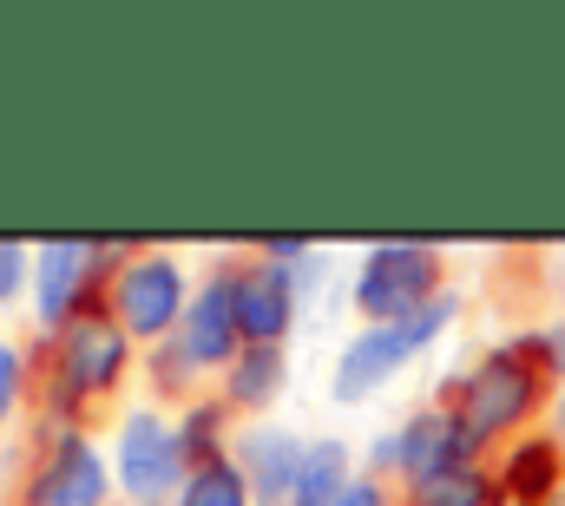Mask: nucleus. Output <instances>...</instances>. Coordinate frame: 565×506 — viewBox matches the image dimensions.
Wrapping results in <instances>:
<instances>
[{"label": "nucleus", "mask_w": 565, "mask_h": 506, "mask_svg": "<svg viewBox=\"0 0 565 506\" xmlns=\"http://www.w3.org/2000/svg\"><path fill=\"white\" fill-rule=\"evenodd\" d=\"M546 394V376H540V349L533 342H513V349H493L473 376L460 381L454 394V414L467 421L473 441H493L507 428H520Z\"/></svg>", "instance_id": "nucleus-1"}, {"label": "nucleus", "mask_w": 565, "mask_h": 506, "mask_svg": "<svg viewBox=\"0 0 565 506\" xmlns=\"http://www.w3.org/2000/svg\"><path fill=\"white\" fill-rule=\"evenodd\" d=\"M447 323H454V296H434L422 316H408V323H369V329L342 349V362H335V381H329L335 401H369L408 356H422Z\"/></svg>", "instance_id": "nucleus-2"}, {"label": "nucleus", "mask_w": 565, "mask_h": 506, "mask_svg": "<svg viewBox=\"0 0 565 506\" xmlns=\"http://www.w3.org/2000/svg\"><path fill=\"white\" fill-rule=\"evenodd\" d=\"M126 362H132V336L113 316H99V309H86L66 329H53V388H60V401L113 394Z\"/></svg>", "instance_id": "nucleus-3"}, {"label": "nucleus", "mask_w": 565, "mask_h": 506, "mask_svg": "<svg viewBox=\"0 0 565 506\" xmlns=\"http://www.w3.org/2000/svg\"><path fill=\"white\" fill-rule=\"evenodd\" d=\"M440 289V256L427 244H382L369 251L362 276H355V303L369 323H408L422 316Z\"/></svg>", "instance_id": "nucleus-4"}, {"label": "nucleus", "mask_w": 565, "mask_h": 506, "mask_svg": "<svg viewBox=\"0 0 565 506\" xmlns=\"http://www.w3.org/2000/svg\"><path fill=\"white\" fill-rule=\"evenodd\" d=\"M191 309V289H184V270L171 256H132L119 276H113V323L132 336V342H158L184 323Z\"/></svg>", "instance_id": "nucleus-5"}, {"label": "nucleus", "mask_w": 565, "mask_h": 506, "mask_svg": "<svg viewBox=\"0 0 565 506\" xmlns=\"http://www.w3.org/2000/svg\"><path fill=\"white\" fill-rule=\"evenodd\" d=\"M119 481L139 506H164L171 494H184L178 487V481H191L184 428H171L158 414H126V428H119Z\"/></svg>", "instance_id": "nucleus-6"}, {"label": "nucleus", "mask_w": 565, "mask_h": 506, "mask_svg": "<svg viewBox=\"0 0 565 506\" xmlns=\"http://www.w3.org/2000/svg\"><path fill=\"white\" fill-rule=\"evenodd\" d=\"M237 356H244L237 296H231V276H211L178 323V349H164V381H184L178 369H231Z\"/></svg>", "instance_id": "nucleus-7"}, {"label": "nucleus", "mask_w": 565, "mask_h": 506, "mask_svg": "<svg viewBox=\"0 0 565 506\" xmlns=\"http://www.w3.org/2000/svg\"><path fill=\"white\" fill-rule=\"evenodd\" d=\"M473 434H467V421L460 414H440V408H427L415 414L402 434H395V474L408 481V487H422V481H440V474H454V467H473Z\"/></svg>", "instance_id": "nucleus-8"}, {"label": "nucleus", "mask_w": 565, "mask_h": 506, "mask_svg": "<svg viewBox=\"0 0 565 506\" xmlns=\"http://www.w3.org/2000/svg\"><path fill=\"white\" fill-rule=\"evenodd\" d=\"M106 494H113V481H106V461L86 434H60L26 487L33 506H106Z\"/></svg>", "instance_id": "nucleus-9"}, {"label": "nucleus", "mask_w": 565, "mask_h": 506, "mask_svg": "<svg viewBox=\"0 0 565 506\" xmlns=\"http://www.w3.org/2000/svg\"><path fill=\"white\" fill-rule=\"evenodd\" d=\"M99 244H40L33 251V303L53 329H66L73 316H86V283H93V263H99Z\"/></svg>", "instance_id": "nucleus-10"}, {"label": "nucleus", "mask_w": 565, "mask_h": 506, "mask_svg": "<svg viewBox=\"0 0 565 506\" xmlns=\"http://www.w3.org/2000/svg\"><path fill=\"white\" fill-rule=\"evenodd\" d=\"M231 296H237L244 349H282L289 316H296V296H289V276H282L277 263H264V270H237V276H231Z\"/></svg>", "instance_id": "nucleus-11"}, {"label": "nucleus", "mask_w": 565, "mask_h": 506, "mask_svg": "<svg viewBox=\"0 0 565 506\" xmlns=\"http://www.w3.org/2000/svg\"><path fill=\"white\" fill-rule=\"evenodd\" d=\"M302 441H289L282 428H250L244 434V481H250V494L257 500H296V474H302Z\"/></svg>", "instance_id": "nucleus-12"}, {"label": "nucleus", "mask_w": 565, "mask_h": 506, "mask_svg": "<svg viewBox=\"0 0 565 506\" xmlns=\"http://www.w3.org/2000/svg\"><path fill=\"white\" fill-rule=\"evenodd\" d=\"M559 474H565V454L559 441H520L513 454H507V474H500V494L520 506H546L553 494H559Z\"/></svg>", "instance_id": "nucleus-13"}, {"label": "nucleus", "mask_w": 565, "mask_h": 506, "mask_svg": "<svg viewBox=\"0 0 565 506\" xmlns=\"http://www.w3.org/2000/svg\"><path fill=\"white\" fill-rule=\"evenodd\" d=\"M349 487H355L349 481V447L342 441H309L302 474H296V500L289 506H335Z\"/></svg>", "instance_id": "nucleus-14"}, {"label": "nucleus", "mask_w": 565, "mask_h": 506, "mask_svg": "<svg viewBox=\"0 0 565 506\" xmlns=\"http://www.w3.org/2000/svg\"><path fill=\"white\" fill-rule=\"evenodd\" d=\"M178 506H250V481H244V467L231 454L198 461L191 481H184V494H178Z\"/></svg>", "instance_id": "nucleus-15"}, {"label": "nucleus", "mask_w": 565, "mask_h": 506, "mask_svg": "<svg viewBox=\"0 0 565 506\" xmlns=\"http://www.w3.org/2000/svg\"><path fill=\"white\" fill-rule=\"evenodd\" d=\"M277 388H282V349H244V356L231 362L224 401H237V408H264Z\"/></svg>", "instance_id": "nucleus-16"}, {"label": "nucleus", "mask_w": 565, "mask_h": 506, "mask_svg": "<svg viewBox=\"0 0 565 506\" xmlns=\"http://www.w3.org/2000/svg\"><path fill=\"white\" fill-rule=\"evenodd\" d=\"M493 494H500V487H493L480 467H454V474H440V481L408 487L415 506H493Z\"/></svg>", "instance_id": "nucleus-17"}, {"label": "nucleus", "mask_w": 565, "mask_h": 506, "mask_svg": "<svg viewBox=\"0 0 565 506\" xmlns=\"http://www.w3.org/2000/svg\"><path fill=\"white\" fill-rule=\"evenodd\" d=\"M33 276V251H20V244H0V303L7 296H20V283Z\"/></svg>", "instance_id": "nucleus-18"}, {"label": "nucleus", "mask_w": 565, "mask_h": 506, "mask_svg": "<svg viewBox=\"0 0 565 506\" xmlns=\"http://www.w3.org/2000/svg\"><path fill=\"white\" fill-rule=\"evenodd\" d=\"M20 381H26L20 349H7V342H0V421H7V414H13V401H20Z\"/></svg>", "instance_id": "nucleus-19"}, {"label": "nucleus", "mask_w": 565, "mask_h": 506, "mask_svg": "<svg viewBox=\"0 0 565 506\" xmlns=\"http://www.w3.org/2000/svg\"><path fill=\"white\" fill-rule=\"evenodd\" d=\"M533 349H540V362H546L553 376H565V323H553L546 336H533Z\"/></svg>", "instance_id": "nucleus-20"}, {"label": "nucleus", "mask_w": 565, "mask_h": 506, "mask_svg": "<svg viewBox=\"0 0 565 506\" xmlns=\"http://www.w3.org/2000/svg\"><path fill=\"white\" fill-rule=\"evenodd\" d=\"M335 506H388V494H382L375 481H355V487H349V494H342Z\"/></svg>", "instance_id": "nucleus-21"}]
</instances>
